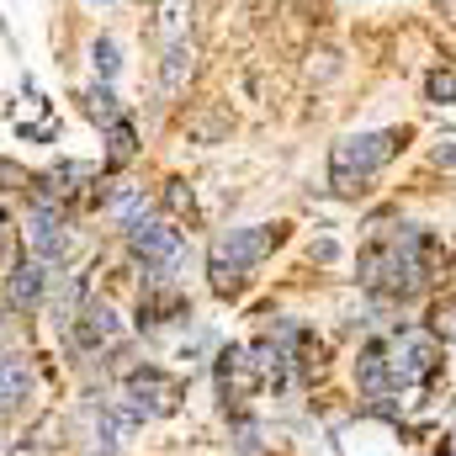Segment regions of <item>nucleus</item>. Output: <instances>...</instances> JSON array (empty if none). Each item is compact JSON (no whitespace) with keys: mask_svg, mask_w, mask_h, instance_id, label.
<instances>
[{"mask_svg":"<svg viewBox=\"0 0 456 456\" xmlns=\"http://www.w3.org/2000/svg\"><path fill=\"white\" fill-rule=\"evenodd\" d=\"M281 239H287V224H249V228L218 233V239L208 244V287H213V297H224V303L244 297L255 265H260Z\"/></svg>","mask_w":456,"mask_h":456,"instance_id":"obj_1","label":"nucleus"},{"mask_svg":"<svg viewBox=\"0 0 456 456\" xmlns=\"http://www.w3.org/2000/svg\"><path fill=\"white\" fill-rule=\"evenodd\" d=\"M403 127H382V133H345L330 149V191L335 197H366V186L377 181V170L403 149Z\"/></svg>","mask_w":456,"mask_h":456,"instance_id":"obj_2","label":"nucleus"},{"mask_svg":"<svg viewBox=\"0 0 456 456\" xmlns=\"http://www.w3.org/2000/svg\"><path fill=\"white\" fill-rule=\"evenodd\" d=\"M122 239H127V255L143 265V281L149 287H181V265H186V239L170 218H133L122 224Z\"/></svg>","mask_w":456,"mask_h":456,"instance_id":"obj_3","label":"nucleus"},{"mask_svg":"<svg viewBox=\"0 0 456 456\" xmlns=\"http://www.w3.org/2000/svg\"><path fill=\"white\" fill-rule=\"evenodd\" d=\"M441 355H446V345H441L436 330L409 324V330H393V335H387V361H393V382H398V387L430 382V377L441 371Z\"/></svg>","mask_w":456,"mask_h":456,"instance_id":"obj_4","label":"nucleus"},{"mask_svg":"<svg viewBox=\"0 0 456 456\" xmlns=\"http://www.w3.org/2000/svg\"><path fill=\"white\" fill-rule=\"evenodd\" d=\"M27 249H32V260H43V265H64L69 249H75L69 208H32V218H27Z\"/></svg>","mask_w":456,"mask_h":456,"instance_id":"obj_5","label":"nucleus"},{"mask_svg":"<svg viewBox=\"0 0 456 456\" xmlns=\"http://www.w3.org/2000/svg\"><path fill=\"white\" fill-rule=\"evenodd\" d=\"M122 387L138 398V409H143L149 419H170V414L181 409V382H175L165 366H127Z\"/></svg>","mask_w":456,"mask_h":456,"instance_id":"obj_6","label":"nucleus"},{"mask_svg":"<svg viewBox=\"0 0 456 456\" xmlns=\"http://www.w3.org/2000/svg\"><path fill=\"white\" fill-rule=\"evenodd\" d=\"M69 340L75 350H86V355H96V350H107V345L122 340V319H117L112 303H102V297H86L75 314H69Z\"/></svg>","mask_w":456,"mask_h":456,"instance_id":"obj_7","label":"nucleus"},{"mask_svg":"<svg viewBox=\"0 0 456 456\" xmlns=\"http://www.w3.org/2000/svg\"><path fill=\"white\" fill-rule=\"evenodd\" d=\"M186 319H191L186 287H149L143 281V292H138V330L143 335H165V330H175Z\"/></svg>","mask_w":456,"mask_h":456,"instance_id":"obj_8","label":"nucleus"},{"mask_svg":"<svg viewBox=\"0 0 456 456\" xmlns=\"http://www.w3.org/2000/svg\"><path fill=\"white\" fill-rule=\"evenodd\" d=\"M213 382H218L224 414H233V409H244V398H249V393L260 387V371H255V361H249V350H244V345H224V350H218Z\"/></svg>","mask_w":456,"mask_h":456,"instance_id":"obj_9","label":"nucleus"},{"mask_svg":"<svg viewBox=\"0 0 456 456\" xmlns=\"http://www.w3.org/2000/svg\"><path fill=\"white\" fill-rule=\"evenodd\" d=\"M32 393H37V371H32V361H27L21 350H0V419L21 414Z\"/></svg>","mask_w":456,"mask_h":456,"instance_id":"obj_10","label":"nucleus"},{"mask_svg":"<svg viewBox=\"0 0 456 456\" xmlns=\"http://www.w3.org/2000/svg\"><path fill=\"white\" fill-rule=\"evenodd\" d=\"M355 387L366 398H393L398 382H393V361H387V340H366L355 350Z\"/></svg>","mask_w":456,"mask_h":456,"instance_id":"obj_11","label":"nucleus"},{"mask_svg":"<svg viewBox=\"0 0 456 456\" xmlns=\"http://www.w3.org/2000/svg\"><path fill=\"white\" fill-rule=\"evenodd\" d=\"M43 297H48V265L43 260H21L5 276V308L32 314V308H43Z\"/></svg>","mask_w":456,"mask_h":456,"instance_id":"obj_12","label":"nucleus"},{"mask_svg":"<svg viewBox=\"0 0 456 456\" xmlns=\"http://www.w3.org/2000/svg\"><path fill=\"white\" fill-rule=\"evenodd\" d=\"M154 43L170 48V43H186L191 32V0H154V21H149Z\"/></svg>","mask_w":456,"mask_h":456,"instance_id":"obj_13","label":"nucleus"},{"mask_svg":"<svg viewBox=\"0 0 456 456\" xmlns=\"http://www.w3.org/2000/svg\"><path fill=\"white\" fill-rule=\"evenodd\" d=\"M191 69H197L191 43H170V48L159 53V91H165V96H181V91L191 86Z\"/></svg>","mask_w":456,"mask_h":456,"instance_id":"obj_14","label":"nucleus"},{"mask_svg":"<svg viewBox=\"0 0 456 456\" xmlns=\"http://www.w3.org/2000/svg\"><path fill=\"white\" fill-rule=\"evenodd\" d=\"M138 159V127H133V117H117L112 127H107V159H102V170H127Z\"/></svg>","mask_w":456,"mask_h":456,"instance_id":"obj_15","label":"nucleus"},{"mask_svg":"<svg viewBox=\"0 0 456 456\" xmlns=\"http://www.w3.org/2000/svg\"><path fill=\"white\" fill-rule=\"evenodd\" d=\"M159 202H165V213H170V224H186L197 228L202 224V208H197V191L175 175V181H165V191H159Z\"/></svg>","mask_w":456,"mask_h":456,"instance_id":"obj_16","label":"nucleus"},{"mask_svg":"<svg viewBox=\"0 0 456 456\" xmlns=\"http://www.w3.org/2000/svg\"><path fill=\"white\" fill-rule=\"evenodd\" d=\"M80 102H86V117H91V122H96L102 133H107V127H112L117 117H122V102H117V91L107 86V80L86 86V91H80Z\"/></svg>","mask_w":456,"mask_h":456,"instance_id":"obj_17","label":"nucleus"},{"mask_svg":"<svg viewBox=\"0 0 456 456\" xmlns=\"http://www.w3.org/2000/svg\"><path fill=\"white\" fill-rule=\"evenodd\" d=\"M228 441H233L239 456H260V425H255L244 409H233V414H228Z\"/></svg>","mask_w":456,"mask_h":456,"instance_id":"obj_18","label":"nucleus"},{"mask_svg":"<svg viewBox=\"0 0 456 456\" xmlns=\"http://www.w3.org/2000/svg\"><path fill=\"white\" fill-rule=\"evenodd\" d=\"M91 64H96V80L112 86L117 75H122V48H117V37H96V43H91Z\"/></svg>","mask_w":456,"mask_h":456,"instance_id":"obj_19","label":"nucleus"},{"mask_svg":"<svg viewBox=\"0 0 456 456\" xmlns=\"http://www.w3.org/2000/svg\"><path fill=\"white\" fill-rule=\"evenodd\" d=\"M425 102H436V107H456V69H430L425 75Z\"/></svg>","mask_w":456,"mask_h":456,"instance_id":"obj_20","label":"nucleus"},{"mask_svg":"<svg viewBox=\"0 0 456 456\" xmlns=\"http://www.w3.org/2000/svg\"><path fill=\"white\" fill-rule=\"evenodd\" d=\"M21 186H27V170H21L16 159H0V197H5V191H21Z\"/></svg>","mask_w":456,"mask_h":456,"instance_id":"obj_21","label":"nucleus"},{"mask_svg":"<svg viewBox=\"0 0 456 456\" xmlns=\"http://www.w3.org/2000/svg\"><path fill=\"white\" fill-rule=\"evenodd\" d=\"M308 255H314L319 265H335V260H340V244H335V239H319V244H314Z\"/></svg>","mask_w":456,"mask_h":456,"instance_id":"obj_22","label":"nucleus"},{"mask_svg":"<svg viewBox=\"0 0 456 456\" xmlns=\"http://www.w3.org/2000/svg\"><path fill=\"white\" fill-rule=\"evenodd\" d=\"M11 228H16V218H11V208L0 202V249H5V239H11Z\"/></svg>","mask_w":456,"mask_h":456,"instance_id":"obj_23","label":"nucleus"},{"mask_svg":"<svg viewBox=\"0 0 456 456\" xmlns=\"http://www.w3.org/2000/svg\"><path fill=\"white\" fill-rule=\"evenodd\" d=\"M436 165H441V170H452V165H456V143H441V149H436Z\"/></svg>","mask_w":456,"mask_h":456,"instance_id":"obj_24","label":"nucleus"},{"mask_svg":"<svg viewBox=\"0 0 456 456\" xmlns=\"http://www.w3.org/2000/svg\"><path fill=\"white\" fill-rule=\"evenodd\" d=\"M436 456H456V446H436Z\"/></svg>","mask_w":456,"mask_h":456,"instance_id":"obj_25","label":"nucleus"},{"mask_svg":"<svg viewBox=\"0 0 456 456\" xmlns=\"http://www.w3.org/2000/svg\"><path fill=\"white\" fill-rule=\"evenodd\" d=\"M91 5H117V0H91Z\"/></svg>","mask_w":456,"mask_h":456,"instance_id":"obj_26","label":"nucleus"},{"mask_svg":"<svg viewBox=\"0 0 456 456\" xmlns=\"http://www.w3.org/2000/svg\"><path fill=\"white\" fill-rule=\"evenodd\" d=\"M452 441H456V436H452Z\"/></svg>","mask_w":456,"mask_h":456,"instance_id":"obj_27","label":"nucleus"}]
</instances>
